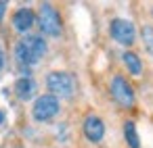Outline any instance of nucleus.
<instances>
[{"instance_id": "nucleus-5", "label": "nucleus", "mask_w": 153, "mask_h": 148, "mask_svg": "<svg viewBox=\"0 0 153 148\" xmlns=\"http://www.w3.org/2000/svg\"><path fill=\"white\" fill-rule=\"evenodd\" d=\"M32 113H34V119L36 121H48V119H53L59 113V100L53 94H42L34 102Z\"/></svg>"}, {"instance_id": "nucleus-14", "label": "nucleus", "mask_w": 153, "mask_h": 148, "mask_svg": "<svg viewBox=\"0 0 153 148\" xmlns=\"http://www.w3.org/2000/svg\"><path fill=\"white\" fill-rule=\"evenodd\" d=\"M2 63H4V54H2V50H0V67H2Z\"/></svg>"}, {"instance_id": "nucleus-15", "label": "nucleus", "mask_w": 153, "mask_h": 148, "mask_svg": "<svg viewBox=\"0 0 153 148\" xmlns=\"http://www.w3.org/2000/svg\"><path fill=\"white\" fill-rule=\"evenodd\" d=\"M4 121V115H2V111H0V123H2Z\"/></svg>"}, {"instance_id": "nucleus-13", "label": "nucleus", "mask_w": 153, "mask_h": 148, "mask_svg": "<svg viewBox=\"0 0 153 148\" xmlns=\"http://www.w3.org/2000/svg\"><path fill=\"white\" fill-rule=\"evenodd\" d=\"M2 13H4V2H0V19H2Z\"/></svg>"}, {"instance_id": "nucleus-4", "label": "nucleus", "mask_w": 153, "mask_h": 148, "mask_svg": "<svg viewBox=\"0 0 153 148\" xmlns=\"http://www.w3.org/2000/svg\"><path fill=\"white\" fill-rule=\"evenodd\" d=\"M38 25L46 36H59L61 34V17L51 4H42L38 13Z\"/></svg>"}, {"instance_id": "nucleus-6", "label": "nucleus", "mask_w": 153, "mask_h": 148, "mask_svg": "<svg viewBox=\"0 0 153 148\" xmlns=\"http://www.w3.org/2000/svg\"><path fill=\"white\" fill-rule=\"evenodd\" d=\"M111 36H113L115 42L126 44V46H130V44L136 40L134 25H132L128 19H115V21L111 23Z\"/></svg>"}, {"instance_id": "nucleus-10", "label": "nucleus", "mask_w": 153, "mask_h": 148, "mask_svg": "<svg viewBox=\"0 0 153 148\" xmlns=\"http://www.w3.org/2000/svg\"><path fill=\"white\" fill-rule=\"evenodd\" d=\"M124 63H126V67H128V71L132 75H140L143 73V63H140L136 52H124Z\"/></svg>"}, {"instance_id": "nucleus-9", "label": "nucleus", "mask_w": 153, "mask_h": 148, "mask_svg": "<svg viewBox=\"0 0 153 148\" xmlns=\"http://www.w3.org/2000/svg\"><path fill=\"white\" fill-rule=\"evenodd\" d=\"M36 92V81L32 77H21L17 84H15V94L21 98V100H30Z\"/></svg>"}, {"instance_id": "nucleus-7", "label": "nucleus", "mask_w": 153, "mask_h": 148, "mask_svg": "<svg viewBox=\"0 0 153 148\" xmlns=\"http://www.w3.org/2000/svg\"><path fill=\"white\" fill-rule=\"evenodd\" d=\"M84 133L90 142H101L105 136V125L97 115H88L84 119Z\"/></svg>"}, {"instance_id": "nucleus-3", "label": "nucleus", "mask_w": 153, "mask_h": 148, "mask_svg": "<svg viewBox=\"0 0 153 148\" xmlns=\"http://www.w3.org/2000/svg\"><path fill=\"white\" fill-rule=\"evenodd\" d=\"M111 96H113V100L120 104V106H124V108H130V106H134V90H132V86L122 77V75H115L113 79H111Z\"/></svg>"}, {"instance_id": "nucleus-11", "label": "nucleus", "mask_w": 153, "mask_h": 148, "mask_svg": "<svg viewBox=\"0 0 153 148\" xmlns=\"http://www.w3.org/2000/svg\"><path fill=\"white\" fill-rule=\"evenodd\" d=\"M124 136H126V142H128L130 148H138V146H140L138 136H136V127H134L132 121H126V125H124Z\"/></svg>"}, {"instance_id": "nucleus-8", "label": "nucleus", "mask_w": 153, "mask_h": 148, "mask_svg": "<svg viewBox=\"0 0 153 148\" xmlns=\"http://www.w3.org/2000/svg\"><path fill=\"white\" fill-rule=\"evenodd\" d=\"M36 21V15L32 9H19L15 15H13V25L17 32H27Z\"/></svg>"}, {"instance_id": "nucleus-12", "label": "nucleus", "mask_w": 153, "mask_h": 148, "mask_svg": "<svg viewBox=\"0 0 153 148\" xmlns=\"http://www.w3.org/2000/svg\"><path fill=\"white\" fill-rule=\"evenodd\" d=\"M140 34H143V44H145V48L149 50V54H153V27H151V25H145Z\"/></svg>"}, {"instance_id": "nucleus-2", "label": "nucleus", "mask_w": 153, "mask_h": 148, "mask_svg": "<svg viewBox=\"0 0 153 148\" xmlns=\"http://www.w3.org/2000/svg\"><path fill=\"white\" fill-rule=\"evenodd\" d=\"M46 86L51 90V94L57 98H69L74 92H76V77L65 73V71H55V73H48L46 77Z\"/></svg>"}, {"instance_id": "nucleus-1", "label": "nucleus", "mask_w": 153, "mask_h": 148, "mask_svg": "<svg viewBox=\"0 0 153 148\" xmlns=\"http://www.w3.org/2000/svg\"><path fill=\"white\" fill-rule=\"evenodd\" d=\"M44 54H46V42L38 36H25L15 46V56L17 63L21 65H36L38 61H42Z\"/></svg>"}]
</instances>
